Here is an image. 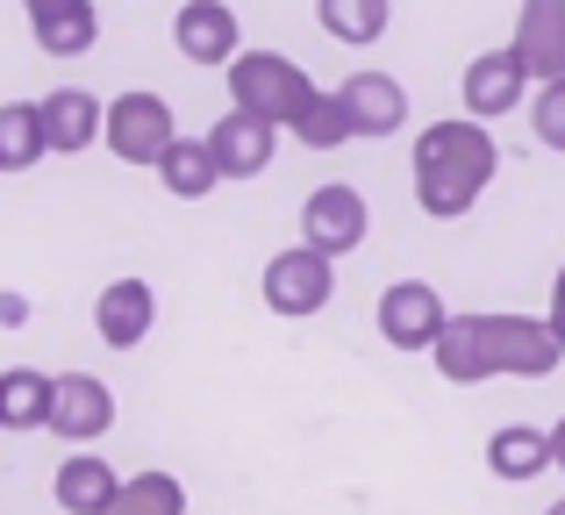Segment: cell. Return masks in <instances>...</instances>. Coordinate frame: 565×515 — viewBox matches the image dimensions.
<instances>
[{
  "label": "cell",
  "mask_w": 565,
  "mask_h": 515,
  "mask_svg": "<svg viewBox=\"0 0 565 515\" xmlns=\"http://www.w3.org/2000/svg\"><path fill=\"white\" fill-rule=\"evenodd\" d=\"M172 43H180L186 65H230L236 57V8L230 0H186L180 22H172Z\"/></svg>",
  "instance_id": "cell-13"
},
{
  "label": "cell",
  "mask_w": 565,
  "mask_h": 515,
  "mask_svg": "<svg viewBox=\"0 0 565 515\" xmlns=\"http://www.w3.org/2000/svg\"><path fill=\"white\" fill-rule=\"evenodd\" d=\"M494 172H501V151L487 115H444L415 137V208L429 223H458V215H472V201L487 194Z\"/></svg>",
  "instance_id": "cell-2"
},
{
  "label": "cell",
  "mask_w": 565,
  "mask_h": 515,
  "mask_svg": "<svg viewBox=\"0 0 565 515\" xmlns=\"http://www.w3.org/2000/svg\"><path fill=\"white\" fill-rule=\"evenodd\" d=\"M515 57L530 79H565V0H523L515 8Z\"/></svg>",
  "instance_id": "cell-12"
},
{
  "label": "cell",
  "mask_w": 565,
  "mask_h": 515,
  "mask_svg": "<svg viewBox=\"0 0 565 515\" xmlns=\"http://www.w3.org/2000/svg\"><path fill=\"white\" fill-rule=\"evenodd\" d=\"M51 494H57V508H65V515H108L115 494H122V473H115L108 459H94V451H79V459L57 465Z\"/></svg>",
  "instance_id": "cell-16"
},
{
  "label": "cell",
  "mask_w": 565,
  "mask_h": 515,
  "mask_svg": "<svg viewBox=\"0 0 565 515\" xmlns=\"http://www.w3.org/2000/svg\"><path fill=\"white\" fill-rule=\"evenodd\" d=\"M322 29H330L337 43H351V51H365V43L386 36V22H394V0H316Z\"/></svg>",
  "instance_id": "cell-22"
},
{
  "label": "cell",
  "mask_w": 565,
  "mask_h": 515,
  "mask_svg": "<svg viewBox=\"0 0 565 515\" xmlns=\"http://www.w3.org/2000/svg\"><path fill=\"white\" fill-rule=\"evenodd\" d=\"M207 143H215V158H222V172H230V180H258V172L273 165L279 122H265V115H250V108H236V100H230V115L207 129Z\"/></svg>",
  "instance_id": "cell-11"
},
{
  "label": "cell",
  "mask_w": 565,
  "mask_h": 515,
  "mask_svg": "<svg viewBox=\"0 0 565 515\" xmlns=\"http://www.w3.org/2000/svg\"><path fill=\"white\" fill-rule=\"evenodd\" d=\"M51 430L65 444H94V437L115 430V394L100 373H65L57 379V401H51Z\"/></svg>",
  "instance_id": "cell-8"
},
{
  "label": "cell",
  "mask_w": 565,
  "mask_h": 515,
  "mask_svg": "<svg viewBox=\"0 0 565 515\" xmlns=\"http://www.w3.org/2000/svg\"><path fill=\"white\" fill-rule=\"evenodd\" d=\"M294 143H301V151H337V143H351V108H344V94H322V86H316V100L294 115Z\"/></svg>",
  "instance_id": "cell-23"
},
{
  "label": "cell",
  "mask_w": 565,
  "mask_h": 515,
  "mask_svg": "<svg viewBox=\"0 0 565 515\" xmlns=\"http://www.w3.org/2000/svg\"><path fill=\"white\" fill-rule=\"evenodd\" d=\"M29 36H36L43 57H79V51H94L100 14H94V0H57L51 14H36V22H29Z\"/></svg>",
  "instance_id": "cell-20"
},
{
  "label": "cell",
  "mask_w": 565,
  "mask_h": 515,
  "mask_svg": "<svg viewBox=\"0 0 565 515\" xmlns=\"http://www.w3.org/2000/svg\"><path fill=\"white\" fill-rule=\"evenodd\" d=\"M22 8H29V22H36V14H51V8H57V0H22Z\"/></svg>",
  "instance_id": "cell-28"
},
{
  "label": "cell",
  "mask_w": 565,
  "mask_h": 515,
  "mask_svg": "<svg viewBox=\"0 0 565 515\" xmlns=\"http://www.w3.org/2000/svg\"><path fill=\"white\" fill-rule=\"evenodd\" d=\"M552 330L565 336V265H558V279H552Z\"/></svg>",
  "instance_id": "cell-26"
},
{
  "label": "cell",
  "mask_w": 565,
  "mask_h": 515,
  "mask_svg": "<svg viewBox=\"0 0 565 515\" xmlns=\"http://www.w3.org/2000/svg\"><path fill=\"white\" fill-rule=\"evenodd\" d=\"M108 515H129V508H108Z\"/></svg>",
  "instance_id": "cell-30"
},
{
  "label": "cell",
  "mask_w": 565,
  "mask_h": 515,
  "mask_svg": "<svg viewBox=\"0 0 565 515\" xmlns=\"http://www.w3.org/2000/svg\"><path fill=\"white\" fill-rule=\"evenodd\" d=\"M43 129H51L57 158H79L108 137V108H100L86 86H57V94H43Z\"/></svg>",
  "instance_id": "cell-15"
},
{
  "label": "cell",
  "mask_w": 565,
  "mask_h": 515,
  "mask_svg": "<svg viewBox=\"0 0 565 515\" xmlns=\"http://www.w3.org/2000/svg\"><path fill=\"white\" fill-rule=\"evenodd\" d=\"M544 515H565V502H552V508H544Z\"/></svg>",
  "instance_id": "cell-29"
},
{
  "label": "cell",
  "mask_w": 565,
  "mask_h": 515,
  "mask_svg": "<svg viewBox=\"0 0 565 515\" xmlns=\"http://www.w3.org/2000/svg\"><path fill=\"white\" fill-rule=\"evenodd\" d=\"M530 129H537L544 151H565V79H544L530 100Z\"/></svg>",
  "instance_id": "cell-25"
},
{
  "label": "cell",
  "mask_w": 565,
  "mask_h": 515,
  "mask_svg": "<svg viewBox=\"0 0 565 515\" xmlns=\"http://www.w3.org/2000/svg\"><path fill=\"white\" fill-rule=\"evenodd\" d=\"M151 322H158L151 279H108V287H100L94 330H100V344H108V351H137L143 336H151Z\"/></svg>",
  "instance_id": "cell-10"
},
{
  "label": "cell",
  "mask_w": 565,
  "mask_h": 515,
  "mask_svg": "<svg viewBox=\"0 0 565 515\" xmlns=\"http://www.w3.org/2000/svg\"><path fill=\"white\" fill-rule=\"evenodd\" d=\"M552 430H530V422H509V430L487 437V473L509 480V487H523V480L552 473Z\"/></svg>",
  "instance_id": "cell-19"
},
{
  "label": "cell",
  "mask_w": 565,
  "mask_h": 515,
  "mask_svg": "<svg viewBox=\"0 0 565 515\" xmlns=\"http://www.w3.org/2000/svg\"><path fill=\"white\" fill-rule=\"evenodd\" d=\"M552 459H558V473H565V416H558V430H552Z\"/></svg>",
  "instance_id": "cell-27"
},
{
  "label": "cell",
  "mask_w": 565,
  "mask_h": 515,
  "mask_svg": "<svg viewBox=\"0 0 565 515\" xmlns=\"http://www.w3.org/2000/svg\"><path fill=\"white\" fill-rule=\"evenodd\" d=\"M258 293H265V308H273V315L308 322V315H322V308L337 301V258L316 251V244H287V251L265 258Z\"/></svg>",
  "instance_id": "cell-4"
},
{
  "label": "cell",
  "mask_w": 565,
  "mask_h": 515,
  "mask_svg": "<svg viewBox=\"0 0 565 515\" xmlns=\"http://www.w3.org/2000/svg\"><path fill=\"white\" fill-rule=\"evenodd\" d=\"M108 143L122 165H158V158L180 143V122H172L166 94H151V86H137V94H115L108 100Z\"/></svg>",
  "instance_id": "cell-5"
},
{
  "label": "cell",
  "mask_w": 565,
  "mask_h": 515,
  "mask_svg": "<svg viewBox=\"0 0 565 515\" xmlns=\"http://www.w3.org/2000/svg\"><path fill=\"white\" fill-rule=\"evenodd\" d=\"M115 508H129V515H186V487L172 473H129L122 494H115Z\"/></svg>",
  "instance_id": "cell-24"
},
{
  "label": "cell",
  "mask_w": 565,
  "mask_h": 515,
  "mask_svg": "<svg viewBox=\"0 0 565 515\" xmlns=\"http://www.w3.org/2000/svg\"><path fill=\"white\" fill-rule=\"evenodd\" d=\"M230 100L265 115V122H279V129H294V115L316 100V79L287 51H236L230 57Z\"/></svg>",
  "instance_id": "cell-3"
},
{
  "label": "cell",
  "mask_w": 565,
  "mask_h": 515,
  "mask_svg": "<svg viewBox=\"0 0 565 515\" xmlns=\"http://www.w3.org/2000/svg\"><path fill=\"white\" fill-rule=\"evenodd\" d=\"M437 373L451 387H480V379H552L565 365V336L552 315H451L444 336L429 344Z\"/></svg>",
  "instance_id": "cell-1"
},
{
  "label": "cell",
  "mask_w": 565,
  "mask_h": 515,
  "mask_svg": "<svg viewBox=\"0 0 565 515\" xmlns=\"http://www.w3.org/2000/svg\"><path fill=\"white\" fill-rule=\"evenodd\" d=\"M36 158H51L43 100H8V108H0V172H29Z\"/></svg>",
  "instance_id": "cell-21"
},
{
  "label": "cell",
  "mask_w": 565,
  "mask_h": 515,
  "mask_svg": "<svg viewBox=\"0 0 565 515\" xmlns=\"http://www.w3.org/2000/svg\"><path fill=\"white\" fill-rule=\"evenodd\" d=\"M365 229H373V208H365V194L344 186V180L316 186V194L301 201V244H316V251H330V258H351L365 244Z\"/></svg>",
  "instance_id": "cell-6"
},
{
  "label": "cell",
  "mask_w": 565,
  "mask_h": 515,
  "mask_svg": "<svg viewBox=\"0 0 565 515\" xmlns=\"http://www.w3.org/2000/svg\"><path fill=\"white\" fill-rule=\"evenodd\" d=\"M523 86H530V65L515 57V43L487 51V57H466V115H515Z\"/></svg>",
  "instance_id": "cell-14"
},
{
  "label": "cell",
  "mask_w": 565,
  "mask_h": 515,
  "mask_svg": "<svg viewBox=\"0 0 565 515\" xmlns=\"http://www.w3.org/2000/svg\"><path fill=\"white\" fill-rule=\"evenodd\" d=\"M51 401H57L51 373H36V365H8L0 373V430H14V437L51 430Z\"/></svg>",
  "instance_id": "cell-18"
},
{
  "label": "cell",
  "mask_w": 565,
  "mask_h": 515,
  "mask_svg": "<svg viewBox=\"0 0 565 515\" xmlns=\"http://www.w3.org/2000/svg\"><path fill=\"white\" fill-rule=\"evenodd\" d=\"M151 172H158V186H166L172 201H207V194H215L222 180H230V172H222V158H215V143H207V137H180V143H172V151L158 158Z\"/></svg>",
  "instance_id": "cell-17"
},
{
  "label": "cell",
  "mask_w": 565,
  "mask_h": 515,
  "mask_svg": "<svg viewBox=\"0 0 565 515\" xmlns=\"http://www.w3.org/2000/svg\"><path fill=\"white\" fill-rule=\"evenodd\" d=\"M444 293L429 287V279H394V287L380 293V336L394 351H429L444 336Z\"/></svg>",
  "instance_id": "cell-7"
},
{
  "label": "cell",
  "mask_w": 565,
  "mask_h": 515,
  "mask_svg": "<svg viewBox=\"0 0 565 515\" xmlns=\"http://www.w3.org/2000/svg\"><path fill=\"white\" fill-rule=\"evenodd\" d=\"M337 94H344V108H351V137H394L401 122H408V86L394 79V72H351L344 86H337Z\"/></svg>",
  "instance_id": "cell-9"
}]
</instances>
